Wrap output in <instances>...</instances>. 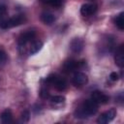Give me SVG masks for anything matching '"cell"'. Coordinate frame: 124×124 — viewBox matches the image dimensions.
<instances>
[{"label":"cell","instance_id":"cell-1","mask_svg":"<svg viewBox=\"0 0 124 124\" xmlns=\"http://www.w3.org/2000/svg\"><path fill=\"white\" fill-rule=\"evenodd\" d=\"M98 110V104L94 102L92 99L86 100L77 110H76V115L77 117L79 118H84L89 115L95 114Z\"/></svg>","mask_w":124,"mask_h":124},{"label":"cell","instance_id":"cell-2","mask_svg":"<svg viewBox=\"0 0 124 124\" xmlns=\"http://www.w3.org/2000/svg\"><path fill=\"white\" fill-rule=\"evenodd\" d=\"M25 21V17L24 16L18 15V16H15L13 17H10L8 19L2 20L0 22V27L3 29H9V28H13L16 26H18L20 24H22Z\"/></svg>","mask_w":124,"mask_h":124},{"label":"cell","instance_id":"cell-3","mask_svg":"<svg viewBox=\"0 0 124 124\" xmlns=\"http://www.w3.org/2000/svg\"><path fill=\"white\" fill-rule=\"evenodd\" d=\"M115 115H116V110H115V108H110V109H108V111L102 113V114L98 117L97 122L100 123V124H107V123L110 122L111 120H113V118L115 117Z\"/></svg>","mask_w":124,"mask_h":124},{"label":"cell","instance_id":"cell-4","mask_svg":"<svg viewBox=\"0 0 124 124\" xmlns=\"http://www.w3.org/2000/svg\"><path fill=\"white\" fill-rule=\"evenodd\" d=\"M88 81V78L87 76L82 73V72H76L74 74V77H73V83L76 85V86H81V85H84L85 83H87Z\"/></svg>","mask_w":124,"mask_h":124},{"label":"cell","instance_id":"cell-5","mask_svg":"<svg viewBox=\"0 0 124 124\" xmlns=\"http://www.w3.org/2000/svg\"><path fill=\"white\" fill-rule=\"evenodd\" d=\"M34 37H35V31H33V30H27L24 33H22L20 35V37L18 38V45L20 46H22L26 45L27 43L31 42V40Z\"/></svg>","mask_w":124,"mask_h":124},{"label":"cell","instance_id":"cell-6","mask_svg":"<svg viewBox=\"0 0 124 124\" xmlns=\"http://www.w3.org/2000/svg\"><path fill=\"white\" fill-rule=\"evenodd\" d=\"M91 99L94 102H96L98 105L99 104H107L108 102V97L105 93H103L101 91H94V92H92Z\"/></svg>","mask_w":124,"mask_h":124},{"label":"cell","instance_id":"cell-7","mask_svg":"<svg viewBox=\"0 0 124 124\" xmlns=\"http://www.w3.org/2000/svg\"><path fill=\"white\" fill-rule=\"evenodd\" d=\"M84 46V43L80 38H75L72 40L71 44H70V48L73 52L75 53H78L83 49Z\"/></svg>","mask_w":124,"mask_h":124},{"label":"cell","instance_id":"cell-8","mask_svg":"<svg viewBox=\"0 0 124 124\" xmlns=\"http://www.w3.org/2000/svg\"><path fill=\"white\" fill-rule=\"evenodd\" d=\"M114 60H115V64L118 67L122 68L124 66V47H123V45H120L119 47L117 48L115 56H114Z\"/></svg>","mask_w":124,"mask_h":124},{"label":"cell","instance_id":"cell-9","mask_svg":"<svg viewBox=\"0 0 124 124\" xmlns=\"http://www.w3.org/2000/svg\"><path fill=\"white\" fill-rule=\"evenodd\" d=\"M97 10V6L94 4H83L80 8V14L82 16H91L93 15Z\"/></svg>","mask_w":124,"mask_h":124},{"label":"cell","instance_id":"cell-10","mask_svg":"<svg viewBox=\"0 0 124 124\" xmlns=\"http://www.w3.org/2000/svg\"><path fill=\"white\" fill-rule=\"evenodd\" d=\"M51 84H52V85L55 87V89H57L58 91H63V90H65L66 87H67V82H66V80H65L64 78L58 77V76L55 77V78H54V80L52 81Z\"/></svg>","mask_w":124,"mask_h":124},{"label":"cell","instance_id":"cell-11","mask_svg":"<svg viewBox=\"0 0 124 124\" xmlns=\"http://www.w3.org/2000/svg\"><path fill=\"white\" fill-rule=\"evenodd\" d=\"M80 62H78V61H75V60H69L67 62H65L64 64V69L67 71V72H72V71H75L77 70L78 68L80 67Z\"/></svg>","mask_w":124,"mask_h":124},{"label":"cell","instance_id":"cell-12","mask_svg":"<svg viewBox=\"0 0 124 124\" xmlns=\"http://www.w3.org/2000/svg\"><path fill=\"white\" fill-rule=\"evenodd\" d=\"M0 119H1V122L4 123V124L11 123V122L13 121V114H12L11 109H5V110L1 113Z\"/></svg>","mask_w":124,"mask_h":124},{"label":"cell","instance_id":"cell-13","mask_svg":"<svg viewBox=\"0 0 124 124\" xmlns=\"http://www.w3.org/2000/svg\"><path fill=\"white\" fill-rule=\"evenodd\" d=\"M54 19H55V17L51 13L44 12L41 15V20L46 24H51L54 21Z\"/></svg>","mask_w":124,"mask_h":124},{"label":"cell","instance_id":"cell-14","mask_svg":"<svg viewBox=\"0 0 124 124\" xmlns=\"http://www.w3.org/2000/svg\"><path fill=\"white\" fill-rule=\"evenodd\" d=\"M42 46H43V43H42L41 41H36V42H34V43L31 45V46H30V54H35V53H37L39 50H41Z\"/></svg>","mask_w":124,"mask_h":124},{"label":"cell","instance_id":"cell-15","mask_svg":"<svg viewBox=\"0 0 124 124\" xmlns=\"http://www.w3.org/2000/svg\"><path fill=\"white\" fill-rule=\"evenodd\" d=\"M123 15L124 13H120L114 19V23L115 25L120 29V30H123L124 29V18H123Z\"/></svg>","mask_w":124,"mask_h":124},{"label":"cell","instance_id":"cell-16","mask_svg":"<svg viewBox=\"0 0 124 124\" xmlns=\"http://www.w3.org/2000/svg\"><path fill=\"white\" fill-rule=\"evenodd\" d=\"M40 1L45 3V4L50 5L52 7H55V8L60 7L62 5V3H63V0H40Z\"/></svg>","mask_w":124,"mask_h":124},{"label":"cell","instance_id":"cell-17","mask_svg":"<svg viewBox=\"0 0 124 124\" xmlns=\"http://www.w3.org/2000/svg\"><path fill=\"white\" fill-rule=\"evenodd\" d=\"M49 99H50L51 103H54V104H62L65 101V97L64 96H61V95L51 96V97H49Z\"/></svg>","mask_w":124,"mask_h":124},{"label":"cell","instance_id":"cell-18","mask_svg":"<svg viewBox=\"0 0 124 124\" xmlns=\"http://www.w3.org/2000/svg\"><path fill=\"white\" fill-rule=\"evenodd\" d=\"M7 61V55L6 52L0 48V66H3Z\"/></svg>","mask_w":124,"mask_h":124},{"label":"cell","instance_id":"cell-19","mask_svg":"<svg viewBox=\"0 0 124 124\" xmlns=\"http://www.w3.org/2000/svg\"><path fill=\"white\" fill-rule=\"evenodd\" d=\"M29 116H30V114H29V111L28 110H24L22 113H21V117H20V120H21V122H28V120H29Z\"/></svg>","mask_w":124,"mask_h":124},{"label":"cell","instance_id":"cell-20","mask_svg":"<svg viewBox=\"0 0 124 124\" xmlns=\"http://www.w3.org/2000/svg\"><path fill=\"white\" fill-rule=\"evenodd\" d=\"M40 96L43 98V99H47V98H49V93H48V91L47 90H42L41 91V93H40Z\"/></svg>","mask_w":124,"mask_h":124},{"label":"cell","instance_id":"cell-21","mask_svg":"<svg viewBox=\"0 0 124 124\" xmlns=\"http://www.w3.org/2000/svg\"><path fill=\"white\" fill-rule=\"evenodd\" d=\"M109 78H110L111 80H113V81H116V80L119 78V76H118L117 73L112 72V73H110V75H109Z\"/></svg>","mask_w":124,"mask_h":124},{"label":"cell","instance_id":"cell-22","mask_svg":"<svg viewBox=\"0 0 124 124\" xmlns=\"http://www.w3.org/2000/svg\"><path fill=\"white\" fill-rule=\"evenodd\" d=\"M6 12H7L6 6H5V5H0V18L6 14Z\"/></svg>","mask_w":124,"mask_h":124}]
</instances>
